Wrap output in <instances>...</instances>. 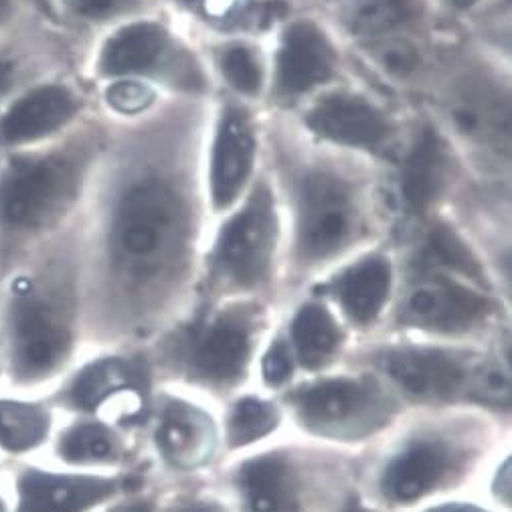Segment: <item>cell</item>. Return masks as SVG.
I'll list each match as a JSON object with an SVG mask.
<instances>
[{"label": "cell", "instance_id": "1", "mask_svg": "<svg viewBox=\"0 0 512 512\" xmlns=\"http://www.w3.org/2000/svg\"><path fill=\"white\" fill-rule=\"evenodd\" d=\"M211 100L164 96L138 118H106L79 215L88 338L140 330L197 290L213 221L203 183Z\"/></svg>", "mask_w": 512, "mask_h": 512}, {"label": "cell", "instance_id": "2", "mask_svg": "<svg viewBox=\"0 0 512 512\" xmlns=\"http://www.w3.org/2000/svg\"><path fill=\"white\" fill-rule=\"evenodd\" d=\"M264 162L284 219V280L316 282L355 253L393 237L387 168L322 146L290 118L270 114Z\"/></svg>", "mask_w": 512, "mask_h": 512}, {"label": "cell", "instance_id": "3", "mask_svg": "<svg viewBox=\"0 0 512 512\" xmlns=\"http://www.w3.org/2000/svg\"><path fill=\"white\" fill-rule=\"evenodd\" d=\"M85 332L79 217L0 274V389L49 393Z\"/></svg>", "mask_w": 512, "mask_h": 512}, {"label": "cell", "instance_id": "4", "mask_svg": "<svg viewBox=\"0 0 512 512\" xmlns=\"http://www.w3.org/2000/svg\"><path fill=\"white\" fill-rule=\"evenodd\" d=\"M108 136L98 112L55 142L0 158V274L77 221Z\"/></svg>", "mask_w": 512, "mask_h": 512}, {"label": "cell", "instance_id": "5", "mask_svg": "<svg viewBox=\"0 0 512 512\" xmlns=\"http://www.w3.org/2000/svg\"><path fill=\"white\" fill-rule=\"evenodd\" d=\"M452 140L476 181L510 185V67L464 33H446L419 106Z\"/></svg>", "mask_w": 512, "mask_h": 512}, {"label": "cell", "instance_id": "6", "mask_svg": "<svg viewBox=\"0 0 512 512\" xmlns=\"http://www.w3.org/2000/svg\"><path fill=\"white\" fill-rule=\"evenodd\" d=\"M81 75L92 88L138 81L162 96L211 100L217 94L197 33L175 9L126 21L98 35L85 51Z\"/></svg>", "mask_w": 512, "mask_h": 512}, {"label": "cell", "instance_id": "7", "mask_svg": "<svg viewBox=\"0 0 512 512\" xmlns=\"http://www.w3.org/2000/svg\"><path fill=\"white\" fill-rule=\"evenodd\" d=\"M286 231L272 177L266 168L243 199L211 221L201 255L197 290L207 302L258 300L284 280Z\"/></svg>", "mask_w": 512, "mask_h": 512}, {"label": "cell", "instance_id": "8", "mask_svg": "<svg viewBox=\"0 0 512 512\" xmlns=\"http://www.w3.org/2000/svg\"><path fill=\"white\" fill-rule=\"evenodd\" d=\"M413 114L415 108L389 98L353 73L286 118L322 146L389 168L407 140Z\"/></svg>", "mask_w": 512, "mask_h": 512}, {"label": "cell", "instance_id": "9", "mask_svg": "<svg viewBox=\"0 0 512 512\" xmlns=\"http://www.w3.org/2000/svg\"><path fill=\"white\" fill-rule=\"evenodd\" d=\"M474 181L470 168L442 128L415 108L407 140L387 168L393 237L401 239L428 219L452 211Z\"/></svg>", "mask_w": 512, "mask_h": 512}, {"label": "cell", "instance_id": "10", "mask_svg": "<svg viewBox=\"0 0 512 512\" xmlns=\"http://www.w3.org/2000/svg\"><path fill=\"white\" fill-rule=\"evenodd\" d=\"M264 114L290 116L322 90L353 77L349 49L314 7L292 9L268 35Z\"/></svg>", "mask_w": 512, "mask_h": 512}, {"label": "cell", "instance_id": "11", "mask_svg": "<svg viewBox=\"0 0 512 512\" xmlns=\"http://www.w3.org/2000/svg\"><path fill=\"white\" fill-rule=\"evenodd\" d=\"M264 110L217 92L211 100L203 183L211 219L233 209L264 168Z\"/></svg>", "mask_w": 512, "mask_h": 512}, {"label": "cell", "instance_id": "12", "mask_svg": "<svg viewBox=\"0 0 512 512\" xmlns=\"http://www.w3.org/2000/svg\"><path fill=\"white\" fill-rule=\"evenodd\" d=\"M98 114L81 71L47 75L0 110V158L55 142Z\"/></svg>", "mask_w": 512, "mask_h": 512}, {"label": "cell", "instance_id": "13", "mask_svg": "<svg viewBox=\"0 0 512 512\" xmlns=\"http://www.w3.org/2000/svg\"><path fill=\"white\" fill-rule=\"evenodd\" d=\"M395 298L399 324L434 334L470 332L498 312L492 292L442 272L405 264H401Z\"/></svg>", "mask_w": 512, "mask_h": 512}, {"label": "cell", "instance_id": "14", "mask_svg": "<svg viewBox=\"0 0 512 512\" xmlns=\"http://www.w3.org/2000/svg\"><path fill=\"white\" fill-rule=\"evenodd\" d=\"M124 476L79 472L45 458L9 466L11 512H98L128 488Z\"/></svg>", "mask_w": 512, "mask_h": 512}, {"label": "cell", "instance_id": "15", "mask_svg": "<svg viewBox=\"0 0 512 512\" xmlns=\"http://www.w3.org/2000/svg\"><path fill=\"white\" fill-rule=\"evenodd\" d=\"M399 278V245L395 237H387L326 272L312 290L353 324L371 326L395 300Z\"/></svg>", "mask_w": 512, "mask_h": 512}, {"label": "cell", "instance_id": "16", "mask_svg": "<svg viewBox=\"0 0 512 512\" xmlns=\"http://www.w3.org/2000/svg\"><path fill=\"white\" fill-rule=\"evenodd\" d=\"M85 51L88 43L37 17L0 33V110L47 75L81 71Z\"/></svg>", "mask_w": 512, "mask_h": 512}, {"label": "cell", "instance_id": "17", "mask_svg": "<svg viewBox=\"0 0 512 512\" xmlns=\"http://www.w3.org/2000/svg\"><path fill=\"white\" fill-rule=\"evenodd\" d=\"M347 47L391 37H438L444 27L436 0H316L312 5Z\"/></svg>", "mask_w": 512, "mask_h": 512}, {"label": "cell", "instance_id": "18", "mask_svg": "<svg viewBox=\"0 0 512 512\" xmlns=\"http://www.w3.org/2000/svg\"><path fill=\"white\" fill-rule=\"evenodd\" d=\"M215 308L191 332V363L211 381L239 377L249 361L253 334L262 318V306L253 298L215 300Z\"/></svg>", "mask_w": 512, "mask_h": 512}, {"label": "cell", "instance_id": "19", "mask_svg": "<svg viewBox=\"0 0 512 512\" xmlns=\"http://www.w3.org/2000/svg\"><path fill=\"white\" fill-rule=\"evenodd\" d=\"M298 409L308 428L347 438L379 428L391 405L371 383L334 379L308 387L298 397Z\"/></svg>", "mask_w": 512, "mask_h": 512}, {"label": "cell", "instance_id": "20", "mask_svg": "<svg viewBox=\"0 0 512 512\" xmlns=\"http://www.w3.org/2000/svg\"><path fill=\"white\" fill-rule=\"evenodd\" d=\"M197 39L217 92L264 110L268 94V41L253 35L197 31Z\"/></svg>", "mask_w": 512, "mask_h": 512}, {"label": "cell", "instance_id": "21", "mask_svg": "<svg viewBox=\"0 0 512 512\" xmlns=\"http://www.w3.org/2000/svg\"><path fill=\"white\" fill-rule=\"evenodd\" d=\"M59 415L47 393L0 389V458L9 466L45 458Z\"/></svg>", "mask_w": 512, "mask_h": 512}, {"label": "cell", "instance_id": "22", "mask_svg": "<svg viewBox=\"0 0 512 512\" xmlns=\"http://www.w3.org/2000/svg\"><path fill=\"white\" fill-rule=\"evenodd\" d=\"M383 369L405 395L419 401L450 399L464 379L462 365L438 349H395L385 355Z\"/></svg>", "mask_w": 512, "mask_h": 512}, {"label": "cell", "instance_id": "23", "mask_svg": "<svg viewBox=\"0 0 512 512\" xmlns=\"http://www.w3.org/2000/svg\"><path fill=\"white\" fill-rule=\"evenodd\" d=\"M122 444L118 434L104 419L75 415L57 425V432L45 454V460L79 472H94L96 466L114 462Z\"/></svg>", "mask_w": 512, "mask_h": 512}, {"label": "cell", "instance_id": "24", "mask_svg": "<svg viewBox=\"0 0 512 512\" xmlns=\"http://www.w3.org/2000/svg\"><path fill=\"white\" fill-rule=\"evenodd\" d=\"M452 468L454 456L446 444L415 442L389 464L383 490L393 502H411L436 488Z\"/></svg>", "mask_w": 512, "mask_h": 512}, {"label": "cell", "instance_id": "25", "mask_svg": "<svg viewBox=\"0 0 512 512\" xmlns=\"http://www.w3.org/2000/svg\"><path fill=\"white\" fill-rule=\"evenodd\" d=\"M164 9H170L166 0H55V19L63 31L90 45L112 27Z\"/></svg>", "mask_w": 512, "mask_h": 512}, {"label": "cell", "instance_id": "26", "mask_svg": "<svg viewBox=\"0 0 512 512\" xmlns=\"http://www.w3.org/2000/svg\"><path fill=\"white\" fill-rule=\"evenodd\" d=\"M213 442V423L203 411L179 401L166 407L158 428V444L166 460L183 468L199 466L209 458Z\"/></svg>", "mask_w": 512, "mask_h": 512}, {"label": "cell", "instance_id": "27", "mask_svg": "<svg viewBox=\"0 0 512 512\" xmlns=\"http://www.w3.org/2000/svg\"><path fill=\"white\" fill-rule=\"evenodd\" d=\"M239 484L251 512H296L298 508L296 474L280 454L247 462Z\"/></svg>", "mask_w": 512, "mask_h": 512}, {"label": "cell", "instance_id": "28", "mask_svg": "<svg viewBox=\"0 0 512 512\" xmlns=\"http://www.w3.org/2000/svg\"><path fill=\"white\" fill-rule=\"evenodd\" d=\"M290 338L300 363L306 369H318L338 353L345 334L332 308L314 294L296 308L290 322Z\"/></svg>", "mask_w": 512, "mask_h": 512}, {"label": "cell", "instance_id": "29", "mask_svg": "<svg viewBox=\"0 0 512 512\" xmlns=\"http://www.w3.org/2000/svg\"><path fill=\"white\" fill-rule=\"evenodd\" d=\"M278 425V411L274 405L247 397L239 401L229 417V444L239 448L268 436Z\"/></svg>", "mask_w": 512, "mask_h": 512}, {"label": "cell", "instance_id": "30", "mask_svg": "<svg viewBox=\"0 0 512 512\" xmlns=\"http://www.w3.org/2000/svg\"><path fill=\"white\" fill-rule=\"evenodd\" d=\"M292 371H294V365H292V357L286 343L284 340H276L264 357V369H262L264 379L270 385H282L292 377Z\"/></svg>", "mask_w": 512, "mask_h": 512}, {"label": "cell", "instance_id": "31", "mask_svg": "<svg viewBox=\"0 0 512 512\" xmlns=\"http://www.w3.org/2000/svg\"><path fill=\"white\" fill-rule=\"evenodd\" d=\"M480 391L484 393V397L488 399H498V401H506L510 395V383L504 371L496 369V367H488L482 377H480Z\"/></svg>", "mask_w": 512, "mask_h": 512}, {"label": "cell", "instance_id": "32", "mask_svg": "<svg viewBox=\"0 0 512 512\" xmlns=\"http://www.w3.org/2000/svg\"><path fill=\"white\" fill-rule=\"evenodd\" d=\"M29 17L35 15H31V11L27 9L25 0H0V33L21 25Z\"/></svg>", "mask_w": 512, "mask_h": 512}, {"label": "cell", "instance_id": "33", "mask_svg": "<svg viewBox=\"0 0 512 512\" xmlns=\"http://www.w3.org/2000/svg\"><path fill=\"white\" fill-rule=\"evenodd\" d=\"M25 5L37 19L59 27L55 19V0H25Z\"/></svg>", "mask_w": 512, "mask_h": 512}, {"label": "cell", "instance_id": "34", "mask_svg": "<svg viewBox=\"0 0 512 512\" xmlns=\"http://www.w3.org/2000/svg\"><path fill=\"white\" fill-rule=\"evenodd\" d=\"M98 512H152V506L146 500H130V502H122V504L106 508V510L100 508Z\"/></svg>", "mask_w": 512, "mask_h": 512}, {"label": "cell", "instance_id": "35", "mask_svg": "<svg viewBox=\"0 0 512 512\" xmlns=\"http://www.w3.org/2000/svg\"><path fill=\"white\" fill-rule=\"evenodd\" d=\"M428 512H486L482 508H476V506H470V504H446V506H438V508H432Z\"/></svg>", "mask_w": 512, "mask_h": 512}, {"label": "cell", "instance_id": "36", "mask_svg": "<svg viewBox=\"0 0 512 512\" xmlns=\"http://www.w3.org/2000/svg\"><path fill=\"white\" fill-rule=\"evenodd\" d=\"M0 512H11V494L7 488V476L0 480Z\"/></svg>", "mask_w": 512, "mask_h": 512}, {"label": "cell", "instance_id": "37", "mask_svg": "<svg viewBox=\"0 0 512 512\" xmlns=\"http://www.w3.org/2000/svg\"><path fill=\"white\" fill-rule=\"evenodd\" d=\"M7 472H9V464L3 458H0V480H5Z\"/></svg>", "mask_w": 512, "mask_h": 512}, {"label": "cell", "instance_id": "38", "mask_svg": "<svg viewBox=\"0 0 512 512\" xmlns=\"http://www.w3.org/2000/svg\"><path fill=\"white\" fill-rule=\"evenodd\" d=\"M290 3H294V5H298V7H312L316 0H290Z\"/></svg>", "mask_w": 512, "mask_h": 512}, {"label": "cell", "instance_id": "39", "mask_svg": "<svg viewBox=\"0 0 512 512\" xmlns=\"http://www.w3.org/2000/svg\"><path fill=\"white\" fill-rule=\"evenodd\" d=\"M179 512H205L203 508H197V506H189V508H183V510H179Z\"/></svg>", "mask_w": 512, "mask_h": 512}, {"label": "cell", "instance_id": "40", "mask_svg": "<svg viewBox=\"0 0 512 512\" xmlns=\"http://www.w3.org/2000/svg\"><path fill=\"white\" fill-rule=\"evenodd\" d=\"M166 3H168V0H166Z\"/></svg>", "mask_w": 512, "mask_h": 512}]
</instances>
